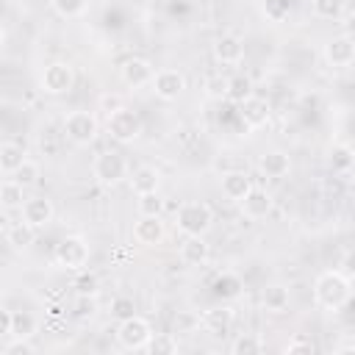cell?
Here are the masks:
<instances>
[{"mask_svg":"<svg viewBox=\"0 0 355 355\" xmlns=\"http://www.w3.org/2000/svg\"><path fill=\"white\" fill-rule=\"evenodd\" d=\"M214 58L219 64H227V67L241 64V58H244V42L236 33H222L214 42Z\"/></svg>","mask_w":355,"mask_h":355,"instance_id":"cell-13","label":"cell"},{"mask_svg":"<svg viewBox=\"0 0 355 355\" xmlns=\"http://www.w3.org/2000/svg\"><path fill=\"white\" fill-rule=\"evenodd\" d=\"M247 97H252V80L247 75H233L230 78V86H227V100L241 105Z\"/></svg>","mask_w":355,"mask_h":355,"instance_id":"cell-28","label":"cell"},{"mask_svg":"<svg viewBox=\"0 0 355 355\" xmlns=\"http://www.w3.org/2000/svg\"><path fill=\"white\" fill-rule=\"evenodd\" d=\"M36 316L28 313V311H14V327H11V336L17 338H33L36 336Z\"/></svg>","mask_w":355,"mask_h":355,"instance_id":"cell-29","label":"cell"},{"mask_svg":"<svg viewBox=\"0 0 355 355\" xmlns=\"http://www.w3.org/2000/svg\"><path fill=\"white\" fill-rule=\"evenodd\" d=\"M352 164H355V153H352L349 144H336V147L330 150V169H333V172L344 175V172L352 169Z\"/></svg>","mask_w":355,"mask_h":355,"instance_id":"cell-27","label":"cell"},{"mask_svg":"<svg viewBox=\"0 0 355 355\" xmlns=\"http://www.w3.org/2000/svg\"><path fill=\"white\" fill-rule=\"evenodd\" d=\"M50 3H53V11L58 17H64V19L80 17L86 11V6H89V0H50Z\"/></svg>","mask_w":355,"mask_h":355,"instance_id":"cell-35","label":"cell"},{"mask_svg":"<svg viewBox=\"0 0 355 355\" xmlns=\"http://www.w3.org/2000/svg\"><path fill=\"white\" fill-rule=\"evenodd\" d=\"M250 191H252V180H250L247 172L233 169V172H225V175H222V194H225L227 200L241 202Z\"/></svg>","mask_w":355,"mask_h":355,"instance_id":"cell-17","label":"cell"},{"mask_svg":"<svg viewBox=\"0 0 355 355\" xmlns=\"http://www.w3.org/2000/svg\"><path fill=\"white\" fill-rule=\"evenodd\" d=\"M116 338L125 349H144L147 341L153 338V327L144 316H130L125 322H119L116 327Z\"/></svg>","mask_w":355,"mask_h":355,"instance_id":"cell-8","label":"cell"},{"mask_svg":"<svg viewBox=\"0 0 355 355\" xmlns=\"http://www.w3.org/2000/svg\"><path fill=\"white\" fill-rule=\"evenodd\" d=\"M105 130H108V136H111L114 141H122V144L136 141V139L141 136V116H139L136 111H130V108L122 105V108H116V111L108 114Z\"/></svg>","mask_w":355,"mask_h":355,"instance_id":"cell-4","label":"cell"},{"mask_svg":"<svg viewBox=\"0 0 355 355\" xmlns=\"http://www.w3.org/2000/svg\"><path fill=\"white\" fill-rule=\"evenodd\" d=\"M214 225V211L202 200H189L178 208V230L183 236H205Z\"/></svg>","mask_w":355,"mask_h":355,"instance_id":"cell-2","label":"cell"},{"mask_svg":"<svg viewBox=\"0 0 355 355\" xmlns=\"http://www.w3.org/2000/svg\"><path fill=\"white\" fill-rule=\"evenodd\" d=\"M133 241L136 244H144V247H155L164 241V222L161 216H141L136 219L133 225Z\"/></svg>","mask_w":355,"mask_h":355,"instance_id":"cell-15","label":"cell"},{"mask_svg":"<svg viewBox=\"0 0 355 355\" xmlns=\"http://www.w3.org/2000/svg\"><path fill=\"white\" fill-rule=\"evenodd\" d=\"M336 352H355V341H347V344H338Z\"/></svg>","mask_w":355,"mask_h":355,"instance_id":"cell-46","label":"cell"},{"mask_svg":"<svg viewBox=\"0 0 355 355\" xmlns=\"http://www.w3.org/2000/svg\"><path fill=\"white\" fill-rule=\"evenodd\" d=\"M241 288H244V283H241V277L236 275V272H222V275H216L214 277V283H211V291H214V297H219V300H236L239 294H241Z\"/></svg>","mask_w":355,"mask_h":355,"instance_id":"cell-21","label":"cell"},{"mask_svg":"<svg viewBox=\"0 0 355 355\" xmlns=\"http://www.w3.org/2000/svg\"><path fill=\"white\" fill-rule=\"evenodd\" d=\"M136 208H139L141 216H161V211H164V200L158 197V191H147V194H139Z\"/></svg>","mask_w":355,"mask_h":355,"instance_id":"cell-36","label":"cell"},{"mask_svg":"<svg viewBox=\"0 0 355 355\" xmlns=\"http://www.w3.org/2000/svg\"><path fill=\"white\" fill-rule=\"evenodd\" d=\"M3 355H33V344H31V338L11 336V341L3 344Z\"/></svg>","mask_w":355,"mask_h":355,"instance_id":"cell-40","label":"cell"},{"mask_svg":"<svg viewBox=\"0 0 355 355\" xmlns=\"http://www.w3.org/2000/svg\"><path fill=\"white\" fill-rule=\"evenodd\" d=\"M341 272H344L349 280L355 277V250H349V252L341 258Z\"/></svg>","mask_w":355,"mask_h":355,"instance_id":"cell-43","label":"cell"},{"mask_svg":"<svg viewBox=\"0 0 355 355\" xmlns=\"http://www.w3.org/2000/svg\"><path fill=\"white\" fill-rule=\"evenodd\" d=\"M227 86H230V78L225 75H208L202 83L208 100H227Z\"/></svg>","mask_w":355,"mask_h":355,"instance_id":"cell-33","label":"cell"},{"mask_svg":"<svg viewBox=\"0 0 355 355\" xmlns=\"http://www.w3.org/2000/svg\"><path fill=\"white\" fill-rule=\"evenodd\" d=\"M75 288H78V294H86V297H92V294H97V288H100V280H97V275H94V272H86V269H80V272H78V277H75Z\"/></svg>","mask_w":355,"mask_h":355,"instance_id":"cell-38","label":"cell"},{"mask_svg":"<svg viewBox=\"0 0 355 355\" xmlns=\"http://www.w3.org/2000/svg\"><path fill=\"white\" fill-rule=\"evenodd\" d=\"M263 11H266V17L269 19H283L288 11H291V3L288 0H266V6H263Z\"/></svg>","mask_w":355,"mask_h":355,"instance_id":"cell-41","label":"cell"},{"mask_svg":"<svg viewBox=\"0 0 355 355\" xmlns=\"http://www.w3.org/2000/svg\"><path fill=\"white\" fill-rule=\"evenodd\" d=\"M153 92L161 100H178L186 92V75L180 69H158L153 78Z\"/></svg>","mask_w":355,"mask_h":355,"instance_id":"cell-9","label":"cell"},{"mask_svg":"<svg viewBox=\"0 0 355 355\" xmlns=\"http://www.w3.org/2000/svg\"><path fill=\"white\" fill-rule=\"evenodd\" d=\"M111 316L119 319V322L136 316V302H133V297H114V302H111Z\"/></svg>","mask_w":355,"mask_h":355,"instance_id":"cell-37","label":"cell"},{"mask_svg":"<svg viewBox=\"0 0 355 355\" xmlns=\"http://www.w3.org/2000/svg\"><path fill=\"white\" fill-rule=\"evenodd\" d=\"M311 8L319 19H338L344 14V0H311Z\"/></svg>","mask_w":355,"mask_h":355,"instance_id":"cell-34","label":"cell"},{"mask_svg":"<svg viewBox=\"0 0 355 355\" xmlns=\"http://www.w3.org/2000/svg\"><path fill=\"white\" fill-rule=\"evenodd\" d=\"M8 178H14L19 186L31 189V186H36V183H39V178H42V169H39V164H36V161L25 158V164H22V166H19L14 175H8Z\"/></svg>","mask_w":355,"mask_h":355,"instance_id":"cell-32","label":"cell"},{"mask_svg":"<svg viewBox=\"0 0 355 355\" xmlns=\"http://www.w3.org/2000/svg\"><path fill=\"white\" fill-rule=\"evenodd\" d=\"M119 75H122V80H125L128 86L139 89V86H150V83H153V78H155V67H153L147 58L130 55V58L122 64Z\"/></svg>","mask_w":355,"mask_h":355,"instance_id":"cell-10","label":"cell"},{"mask_svg":"<svg viewBox=\"0 0 355 355\" xmlns=\"http://www.w3.org/2000/svg\"><path fill=\"white\" fill-rule=\"evenodd\" d=\"M286 352H316V341H313L311 336L297 333V336H291V338H288Z\"/></svg>","mask_w":355,"mask_h":355,"instance_id":"cell-39","label":"cell"},{"mask_svg":"<svg viewBox=\"0 0 355 355\" xmlns=\"http://www.w3.org/2000/svg\"><path fill=\"white\" fill-rule=\"evenodd\" d=\"M349 194H352V197H355V175H352V178H349Z\"/></svg>","mask_w":355,"mask_h":355,"instance_id":"cell-47","label":"cell"},{"mask_svg":"<svg viewBox=\"0 0 355 355\" xmlns=\"http://www.w3.org/2000/svg\"><path fill=\"white\" fill-rule=\"evenodd\" d=\"M208 255H211V247L205 244L202 236H186L180 241V261L186 266H202L208 261Z\"/></svg>","mask_w":355,"mask_h":355,"instance_id":"cell-19","label":"cell"},{"mask_svg":"<svg viewBox=\"0 0 355 355\" xmlns=\"http://www.w3.org/2000/svg\"><path fill=\"white\" fill-rule=\"evenodd\" d=\"M22 164H25V147L17 141H3L0 144V172L14 175Z\"/></svg>","mask_w":355,"mask_h":355,"instance_id":"cell-23","label":"cell"},{"mask_svg":"<svg viewBox=\"0 0 355 355\" xmlns=\"http://www.w3.org/2000/svg\"><path fill=\"white\" fill-rule=\"evenodd\" d=\"M11 327H14V311L11 308H3L0 311V333L11 338Z\"/></svg>","mask_w":355,"mask_h":355,"instance_id":"cell-42","label":"cell"},{"mask_svg":"<svg viewBox=\"0 0 355 355\" xmlns=\"http://www.w3.org/2000/svg\"><path fill=\"white\" fill-rule=\"evenodd\" d=\"M344 33H347V36H352V39H355V11H352V14H347V17H344Z\"/></svg>","mask_w":355,"mask_h":355,"instance_id":"cell-44","label":"cell"},{"mask_svg":"<svg viewBox=\"0 0 355 355\" xmlns=\"http://www.w3.org/2000/svg\"><path fill=\"white\" fill-rule=\"evenodd\" d=\"M33 230H36L33 225H28L25 219H19V222H14V225L6 227V241H8L14 250H25V247H31L33 239H36Z\"/></svg>","mask_w":355,"mask_h":355,"instance_id":"cell-25","label":"cell"},{"mask_svg":"<svg viewBox=\"0 0 355 355\" xmlns=\"http://www.w3.org/2000/svg\"><path fill=\"white\" fill-rule=\"evenodd\" d=\"M324 58L330 67H349L355 61V39L341 33V36H333L327 44H324Z\"/></svg>","mask_w":355,"mask_h":355,"instance_id":"cell-11","label":"cell"},{"mask_svg":"<svg viewBox=\"0 0 355 355\" xmlns=\"http://www.w3.org/2000/svg\"><path fill=\"white\" fill-rule=\"evenodd\" d=\"M258 169H261V175H266L272 180H280V178L288 175L291 161H288V155L283 150H269V153H263L258 158Z\"/></svg>","mask_w":355,"mask_h":355,"instance_id":"cell-18","label":"cell"},{"mask_svg":"<svg viewBox=\"0 0 355 355\" xmlns=\"http://www.w3.org/2000/svg\"><path fill=\"white\" fill-rule=\"evenodd\" d=\"M25 186H19L14 178H6L3 183H0V205L6 208V211H14V208H22L25 205Z\"/></svg>","mask_w":355,"mask_h":355,"instance_id":"cell-26","label":"cell"},{"mask_svg":"<svg viewBox=\"0 0 355 355\" xmlns=\"http://www.w3.org/2000/svg\"><path fill=\"white\" fill-rule=\"evenodd\" d=\"M239 205H241V214H244L247 219H263V216H269V214H272L275 200H272V194H269V191H263V189H255V186H252V191H250Z\"/></svg>","mask_w":355,"mask_h":355,"instance_id":"cell-16","label":"cell"},{"mask_svg":"<svg viewBox=\"0 0 355 355\" xmlns=\"http://www.w3.org/2000/svg\"><path fill=\"white\" fill-rule=\"evenodd\" d=\"M100 133V125H97V116L92 111H69L64 116V136L78 144V147H89Z\"/></svg>","mask_w":355,"mask_h":355,"instance_id":"cell-3","label":"cell"},{"mask_svg":"<svg viewBox=\"0 0 355 355\" xmlns=\"http://www.w3.org/2000/svg\"><path fill=\"white\" fill-rule=\"evenodd\" d=\"M202 327H205V333H211V336H225V333H230V327H233V308L222 305V308L205 311Z\"/></svg>","mask_w":355,"mask_h":355,"instance_id":"cell-20","label":"cell"},{"mask_svg":"<svg viewBox=\"0 0 355 355\" xmlns=\"http://www.w3.org/2000/svg\"><path fill=\"white\" fill-rule=\"evenodd\" d=\"M144 349L150 355H169V352H178V338L169 333H153V338L147 341Z\"/></svg>","mask_w":355,"mask_h":355,"instance_id":"cell-30","label":"cell"},{"mask_svg":"<svg viewBox=\"0 0 355 355\" xmlns=\"http://www.w3.org/2000/svg\"><path fill=\"white\" fill-rule=\"evenodd\" d=\"M269 116H272V108H269V103H266L263 97H258V94L247 97V100L239 105V119H241L247 128H263V125L269 122Z\"/></svg>","mask_w":355,"mask_h":355,"instance_id":"cell-12","label":"cell"},{"mask_svg":"<svg viewBox=\"0 0 355 355\" xmlns=\"http://www.w3.org/2000/svg\"><path fill=\"white\" fill-rule=\"evenodd\" d=\"M158 169L155 166H136L133 175H130V186L136 194H147V191H158Z\"/></svg>","mask_w":355,"mask_h":355,"instance_id":"cell-24","label":"cell"},{"mask_svg":"<svg viewBox=\"0 0 355 355\" xmlns=\"http://www.w3.org/2000/svg\"><path fill=\"white\" fill-rule=\"evenodd\" d=\"M55 263L72 272H80L89 263V244L83 236H67L55 244Z\"/></svg>","mask_w":355,"mask_h":355,"instance_id":"cell-7","label":"cell"},{"mask_svg":"<svg viewBox=\"0 0 355 355\" xmlns=\"http://www.w3.org/2000/svg\"><path fill=\"white\" fill-rule=\"evenodd\" d=\"M261 349H263V341H261L258 336H252V333H241V336H236L233 344H230V352H233V355H255V352H261Z\"/></svg>","mask_w":355,"mask_h":355,"instance_id":"cell-31","label":"cell"},{"mask_svg":"<svg viewBox=\"0 0 355 355\" xmlns=\"http://www.w3.org/2000/svg\"><path fill=\"white\" fill-rule=\"evenodd\" d=\"M39 86L47 94H67L75 86V69H72V64L69 61H50L42 69Z\"/></svg>","mask_w":355,"mask_h":355,"instance_id":"cell-6","label":"cell"},{"mask_svg":"<svg viewBox=\"0 0 355 355\" xmlns=\"http://www.w3.org/2000/svg\"><path fill=\"white\" fill-rule=\"evenodd\" d=\"M349 297H352V283H349V277L344 272H336V269L322 272L316 277V283H313V300L324 311L344 308L349 302Z\"/></svg>","mask_w":355,"mask_h":355,"instance_id":"cell-1","label":"cell"},{"mask_svg":"<svg viewBox=\"0 0 355 355\" xmlns=\"http://www.w3.org/2000/svg\"><path fill=\"white\" fill-rule=\"evenodd\" d=\"M261 305L269 313H283L288 308V288L283 283H269L261 291Z\"/></svg>","mask_w":355,"mask_h":355,"instance_id":"cell-22","label":"cell"},{"mask_svg":"<svg viewBox=\"0 0 355 355\" xmlns=\"http://www.w3.org/2000/svg\"><path fill=\"white\" fill-rule=\"evenodd\" d=\"M103 108H111V111H116V108H122V103L116 100V97H103ZM108 111V114H111Z\"/></svg>","mask_w":355,"mask_h":355,"instance_id":"cell-45","label":"cell"},{"mask_svg":"<svg viewBox=\"0 0 355 355\" xmlns=\"http://www.w3.org/2000/svg\"><path fill=\"white\" fill-rule=\"evenodd\" d=\"M92 172H94V178H97V183H103V186H119V183L128 178V161H125L122 153L105 150V153H100V155L94 158Z\"/></svg>","mask_w":355,"mask_h":355,"instance_id":"cell-5","label":"cell"},{"mask_svg":"<svg viewBox=\"0 0 355 355\" xmlns=\"http://www.w3.org/2000/svg\"><path fill=\"white\" fill-rule=\"evenodd\" d=\"M19 211H22V219L28 225H33V227H44L55 216V208H53V202L47 197H28Z\"/></svg>","mask_w":355,"mask_h":355,"instance_id":"cell-14","label":"cell"}]
</instances>
